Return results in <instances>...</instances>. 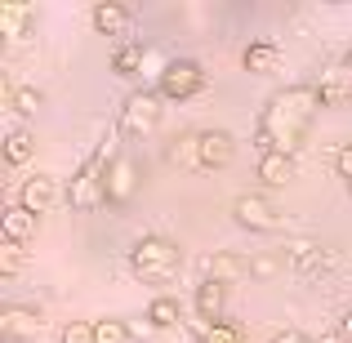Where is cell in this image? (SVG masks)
Returning <instances> with one entry per match:
<instances>
[{
	"label": "cell",
	"instance_id": "cell-1",
	"mask_svg": "<svg viewBox=\"0 0 352 343\" xmlns=\"http://www.w3.org/2000/svg\"><path fill=\"white\" fill-rule=\"evenodd\" d=\"M321 107L326 103H321L317 85H285V89H276V94L263 103V112H258V129H254L258 152L294 156V147L303 143V134L312 129V120H317Z\"/></svg>",
	"mask_w": 352,
	"mask_h": 343
},
{
	"label": "cell",
	"instance_id": "cell-2",
	"mask_svg": "<svg viewBox=\"0 0 352 343\" xmlns=\"http://www.w3.org/2000/svg\"><path fill=\"white\" fill-rule=\"evenodd\" d=\"M232 156H236V138L228 129H192L170 147V161L192 174H214L223 165H232Z\"/></svg>",
	"mask_w": 352,
	"mask_h": 343
},
{
	"label": "cell",
	"instance_id": "cell-3",
	"mask_svg": "<svg viewBox=\"0 0 352 343\" xmlns=\"http://www.w3.org/2000/svg\"><path fill=\"white\" fill-rule=\"evenodd\" d=\"M116 156H120L116 147L103 143L76 170V179H72V188H67V206L72 210H98V206H107V165H112Z\"/></svg>",
	"mask_w": 352,
	"mask_h": 343
},
{
	"label": "cell",
	"instance_id": "cell-4",
	"mask_svg": "<svg viewBox=\"0 0 352 343\" xmlns=\"http://www.w3.org/2000/svg\"><path fill=\"white\" fill-rule=\"evenodd\" d=\"M129 267H134V276H143V281H170L183 267V250L165 236H143L129 250Z\"/></svg>",
	"mask_w": 352,
	"mask_h": 343
},
{
	"label": "cell",
	"instance_id": "cell-5",
	"mask_svg": "<svg viewBox=\"0 0 352 343\" xmlns=\"http://www.w3.org/2000/svg\"><path fill=\"white\" fill-rule=\"evenodd\" d=\"M161 112H165V98L161 89H134V94L120 103V116H116V129L125 138H147L156 125H161Z\"/></svg>",
	"mask_w": 352,
	"mask_h": 343
},
{
	"label": "cell",
	"instance_id": "cell-6",
	"mask_svg": "<svg viewBox=\"0 0 352 343\" xmlns=\"http://www.w3.org/2000/svg\"><path fill=\"white\" fill-rule=\"evenodd\" d=\"M206 67H201L197 58H170L165 63V71L156 76V89H161L165 103H183V98H197L201 89H206Z\"/></svg>",
	"mask_w": 352,
	"mask_h": 343
},
{
	"label": "cell",
	"instance_id": "cell-7",
	"mask_svg": "<svg viewBox=\"0 0 352 343\" xmlns=\"http://www.w3.org/2000/svg\"><path fill=\"white\" fill-rule=\"evenodd\" d=\"M232 219L245 232H281L285 228L281 206H276L272 197H263V192H241L232 201Z\"/></svg>",
	"mask_w": 352,
	"mask_h": 343
},
{
	"label": "cell",
	"instance_id": "cell-8",
	"mask_svg": "<svg viewBox=\"0 0 352 343\" xmlns=\"http://www.w3.org/2000/svg\"><path fill=\"white\" fill-rule=\"evenodd\" d=\"M67 201V188H63L58 179H50V174H36V179H27L23 188H18V206L27 210V214H50L54 206H63Z\"/></svg>",
	"mask_w": 352,
	"mask_h": 343
},
{
	"label": "cell",
	"instance_id": "cell-9",
	"mask_svg": "<svg viewBox=\"0 0 352 343\" xmlns=\"http://www.w3.org/2000/svg\"><path fill=\"white\" fill-rule=\"evenodd\" d=\"M241 276H254V258L236 254V250H214V254L201 258V281H219V285H232Z\"/></svg>",
	"mask_w": 352,
	"mask_h": 343
},
{
	"label": "cell",
	"instance_id": "cell-10",
	"mask_svg": "<svg viewBox=\"0 0 352 343\" xmlns=\"http://www.w3.org/2000/svg\"><path fill=\"white\" fill-rule=\"evenodd\" d=\"M138 161L134 156H125L120 152L112 165H107V206H129L134 201V192H138Z\"/></svg>",
	"mask_w": 352,
	"mask_h": 343
},
{
	"label": "cell",
	"instance_id": "cell-11",
	"mask_svg": "<svg viewBox=\"0 0 352 343\" xmlns=\"http://www.w3.org/2000/svg\"><path fill=\"white\" fill-rule=\"evenodd\" d=\"M45 326V317L36 308H23V303H5L0 308V335L5 339H36Z\"/></svg>",
	"mask_w": 352,
	"mask_h": 343
},
{
	"label": "cell",
	"instance_id": "cell-12",
	"mask_svg": "<svg viewBox=\"0 0 352 343\" xmlns=\"http://www.w3.org/2000/svg\"><path fill=\"white\" fill-rule=\"evenodd\" d=\"M94 27L103 36H116V45H125L129 32H134V14H129L125 5H116V0H98L94 5Z\"/></svg>",
	"mask_w": 352,
	"mask_h": 343
},
{
	"label": "cell",
	"instance_id": "cell-13",
	"mask_svg": "<svg viewBox=\"0 0 352 343\" xmlns=\"http://www.w3.org/2000/svg\"><path fill=\"white\" fill-rule=\"evenodd\" d=\"M317 94H321L326 107H348L352 103V67H348V63H335L330 71H321Z\"/></svg>",
	"mask_w": 352,
	"mask_h": 343
},
{
	"label": "cell",
	"instance_id": "cell-14",
	"mask_svg": "<svg viewBox=\"0 0 352 343\" xmlns=\"http://www.w3.org/2000/svg\"><path fill=\"white\" fill-rule=\"evenodd\" d=\"M32 23H36L32 0H0V36H5V41H23Z\"/></svg>",
	"mask_w": 352,
	"mask_h": 343
},
{
	"label": "cell",
	"instance_id": "cell-15",
	"mask_svg": "<svg viewBox=\"0 0 352 343\" xmlns=\"http://www.w3.org/2000/svg\"><path fill=\"white\" fill-rule=\"evenodd\" d=\"M197 317L206 321V330L210 326H219L223 321V303H228V285H219V281H201L197 285Z\"/></svg>",
	"mask_w": 352,
	"mask_h": 343
},
{
	"label": "cell",
	"instance_id": "cell-16",
	"mask_svg": "<svg viewBox=\"0 0 352 343\" xmlns=\"http://www.w3.org/2000/svg\"><path fill=\"white\" fill-rule=\"evenodd\" d=\"M241 63H245L250 76H272V71L281 67V49H276L272 41H254V45H245Z\"/></svg>",
	"mask_w": 352,
	"mask_h": 343
},
{
	"label": "cell",
	"instance_id": "cell-17",
	"mask_svg": "<svg viewBox=\"0 0 352 343\" xmlns=\"http://www.w3.org/2000/svg\"><path fill=\"white\" fill-rule=\"evenodd\" d=\"M258 179H263L267 188H285V183L294 179V156H285V152H258Z\"/></svg>",
	"mask_w": 352,
	"mask_h": 343
},
{
	"label": "cell",
	"instance_id": "cell-18",
	"mask_svg": "<svg viewBox=\"0 0 352 343\" xmlns=\"http://www.w3.org/2000/svg\"><path fill=\"white\" fill-rule=\"evenodd\" d=\"M36 223H41V219L27 214V210L14 201V206H5V214H0V236H5V241H18V245H23V241L36 232Z\"/></svg>",
	"mask_w": 352,
	"mask_h": 343
},
{
	"label": "cell",
	"instance_id": "cell-19",
	"mask_svg": "<svg viewBox=\"0 0 352 343\" xmlns=\"http://www.w3.org/2000/svg\"><path fill=\"white\" fill-rule=\"evenodd\" d=\"M179 321H183V308H179L174 294H156V299L147 303V326L152 330H174Z\"/></svg>",
	"mask_w": 352,
	"mask_h": 343
},
{
	"label": "cell",
	"instance_id": "cell-20",
	"mask_svg": "<svg viewBox=\"0 0 352 343\" xmlns=\"http://www.w3.org/2000/svg\"><path fill=\"white\" fill-rule=\"evenodd\" d=\"M36 156V138L27 134V129H9L5 134V161L9 165H27Z\"/></svg>",
	"mask_w": 352,
	"mask_h": 343
},
{
	"label": "cell",
	"instance_id": "cell-21",
	"mask_svg": "<svg viewBox=\"0 0 352 343\" xmlns=\"http://www.w3.org/2000/svg\"><path fill=\"white\" fill-rule=\"evenodd\" d=\"M41 103H45V94H41V89H32V85L9 89V107H14V112H23V116H36V112H41Z\"/></svg>",
	"mask_w": 352,
	"mask_h": 343
},
{
	"label": "cell",
	"instance_id": "cell-22",
	"mask_svg": "<svg viewBox=\"0 0 352 343\" xmlns=\"http://www.w3.org/2000/svg\"><path fill=\"white\" fill-rule=\"evenodd\" d=\"M125 339H129V326H125V321H116V317L94 321V343H125Z\"/></svg>",
	"mask_w": 352,
	"mask_h": 343
},
{
	"label": "cell",
	"instance_id": "cell-23",
	"mask_svg": "<svg viewBox=\"0 0 352 343\" xmlns=\"http://www.w3.org/2000/svg\"><path fill=\"white\" fill-rule=\"evenodd\" d=\"M201 343H245V330L236 326V321H219V326H210Z\"/></svg>",
	"mask_w": 352,
	"mask_h": 343
},
{
	"label": "cell",
	"instance_id": "cell-24",
	"mask_svg": "<svg viewBox=\"0 0 352 343\" xmlns=\"http://www.w3.org/2000/svg\"><path fill=\"white\" fill-rule=\"evenodd\" d=\"M23 267V245L18 241H0V276H14Z\"/></svg>",
	"mask_w": 352,
	"mask_h": 343
},
{
	"label": "cell",
	"instance_id": "cell-25",
	"mask_svg": "<svg viewBox=\"0 0 352 343\" xmlns=\"http://www.w3.org/2000/svg\"><path fill=\"white\" fill-rule=\"evenodd\" d=\"M58 343H94V321H67Z\"/></svg>",
	"mask_w": 352,
	"mask_h": 343
},
{
	"label": "cell",
	"instance_id": "cell-26",
	"mask_svg": "<svg viewBox=\"0 0 352 343\" xmlns=\"http://www.w3.org/2000/svg\"><path fill=\"white\" fill-rule=\"evenodd\" d=\"M335 170H339V179H344V183H352V143L335 147Z\"/></svg>",
	"mask_w": 352,
	"mask_h": 343
},
{
	"label": "cell",
	"instance_id": "cell-27",
	"mask_svg": "<svg viewBox=\"0 0 352 343\" xmlns=\"http://www.w3.org/2000/svg\"><path fill=\"white\" fill-rule=\"evenodd\" d=\"M267 343H312V339L299 335V330H272V335H267Z\"/></svg>",
	"mask_w": 352,
	"mask_h": 343
},
{
	"label": "cell",
	"instance_id": "cell-28",
	"mask_svg": "<svg viewBox=\"0 0 352 343\" xmlns=\"http://www.w3.org/2000/svg\"><path fill=\"white\" fill-rule=\"evenodd\" d=\"M276 267H281V263H276L272 254H258L254 258V276H276Z\"/></svg>",
	"mask_w": 352,
	"mask_h": 343
},
{
	"label": "cell",
	"instance_id": "cell-29",
	"mask_svg": "<svg viewBox=\"0 0 352 343\" xmlns=\"http://www.w3.org/2000/svg\"><path fill=\"white\" fill-rule=\"evenodd\" d=\"M335 335L344 339V343H352V312H344V317H339V326H335Z\"/></svg>",
	"mask_w": 352,
	"mask_h": 343
},
{
	"label": "cell",
	"instance_id": "cell-30",
	"mask_svg": "<svg viewBox=\"0 0 352 343\" xmlns=\"http://www.w3.org/2000/svg\"><path fill=\"white\" fill-rule=\"evenodd\" d=\"M344 63H348V67H352V49H348V58H344Z\"/></svg>",
	"mask_w": 352,
	"mask_h": 343
},
{
	"label": "cell",
	"instance_id": "cell-31",
	"mask_svg": "<svg viewBox=\"0 0 352 343\" xmlns=\"http://www.w3.org/2000/svg\"><path fill=\"white\" fill-rule=\"evenodd\" d=\"M348 192H352V183H348Z\"/></svg>",
	"mask_w": 352,
	"mask_h": 343
}]
</instances>
